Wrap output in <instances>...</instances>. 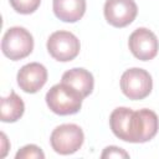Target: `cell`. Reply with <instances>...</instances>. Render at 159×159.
<instances>
[{
    "label": "cell",
    "instance_id": "cell-5",
    "mask_svg": "<svg viewBox=\"0 0 159 159\" xmlns=\"http://www.w3.org/2000/svg\"><path fill=\"white\" fill-rule=\"evenodd\" d=\"M153 88L152 76L148 71L138 67L129 68L120 77V89L125 97L133 101L144 99Z\"/></svg>",
    "mask_w": 159,
    "mask_h": 159
},
{
    "label": "cell",
    "instance_id": "cell-2",
    "mask_svg": "<svg viewBox=\"0 0 159 159\" xmlns=\"http://www.w3.org/2000/svg\"><path fill=\"white\" fill-rule=\"evenodd\" d=\"M82 101L83 96L63 82L52 86L46 93L47 107L58 116L77 113L82 107Z\"/></svg>",
    "mask_w": 159,
    "mask_h": 159
},
{
    "label": "cell",
    "instance_id": "cell-11",
    "mask_svg": "<svg viewBox=\"0 0 159 159\" xmlns=\"http://www.w3.org/2000/svg\"><path fill=\"white\" fill-rule=\"evenodd\" d=\"M61 82L78 91L83 96V98L92 93L94 86V80L92 73L84 68H78V67L66 71L62 75Z\"/></svg>",
    "mask_w": 159,
    "mask_h": 159
},
{
    "label": "cell",
    "instance_id": "cell-10",
    "mask_svg": "<svg viewBox=\"0 0 159 159\" xmlns=\"http://www.w3.org/2000/svg\"><path fill=\"white\" fill-rule=\"evenodd\" d=\"M53 14L63 22H76L86 12V0H53Z\"/></svg>",
    "mask_w": 159,
    "mask_h": 159
},
{
    "label": "cell",
    "instance_id": "cell-16",
    "mask_svg": "<svg viewBox=\"0 0 159 159\" xmlns=\"http://www.w3.org/2000/svg\"><path fill=\"white\" fill-rule=\"evenodd\" d=\"M7 149H9V143H7L6 135H5V133H1V153H0L1 158H4L6 155Z\"/></svg>",
    "mask_w": 159,
    "mask_h": 159
},
{
    "label": "cell",
    "instance_id": "cell-8",
    "mask_svg": "<svg viewBox=\"0 0 159 159\" xmlns=\"http://www.w3.org/2000/svg\"><path fill=\"white\" fill-rule=\"evenodd\" d=\"M103 12L109 25L114 27H125L134 21L138 7L134 0H107Z\"/></svg>",
    "mask_w": 159,
    "mask_h": 159
},
{
    "label": "cell",
    "instance_id": "cell-6",
    "mask_svg": "<svg viewBox=\"0 0 159 159\" xmlns=\"http://www.w3.org/2000/svg\"><path fill=\"white\" fill-rule=\"evenodd\" d=\"M48 53L60 62H68L80 53V40L70 31H56L50 35L47 40Z\"/></svg>",
    "mask_w": 159,
    "mask_h": 159
},
{
    "label": "cell",
    "instance_id": "cell-13",
    "mask_svg": "<svg viewBox=\"0 0 159 159\" xmlns=\"http://www.w3.org/2000/svg\"><path fill=\"white\" fill-rule=\"evenodd\" d=\"M9 1L16 12L24 15L35 12L41 4V0H9Z\"/></svg>",
    "mask_w": 159,
    "mask_h": 159
},
{
    "label": "cell",
    "instance_id": "cell-1",
    "mask_svg": "<svg viewBox=\"0 0 159 159\" xmlns=\"http://www.w3.org/2000/svg\"><path fill=\"white\" fill-rule=\"evenodd\" d=\"M113 134L128 143H145L153 139L159 129L158 116L147 108L133 111L127 107L116 108L109 116Z\"/></svg>",
    "mask_w": 159,
    "mask_h": 159
},
{
    "label": "cell",
    "instance_id": "cell-7",
    "mask_svg": "<svg viewBox=\"0 0 159 159\" xmlns=\"http://www.w3.org/2000/svg\"><path fill=\"white\" fill-rule=\"evenodd\" d=\"M128 46L134 57L140 61H149L157 56L159 41L153 31L145 27H139L130 34Z\"/></svg>",
    "mask_w": 159,
    "mask_h": 159
},
{
    "label": "cell",
    "instance_id": "cell-12",
    "mask_svg": "<svg viewBox=\"0 0 159 159\" xmlns=\"http://www.w3.org/2000/svg\"><path fill=\"white\" fill-rule=\"evenodd\" d=\"M1 120L5 123H14L20 119L25 112V104L20 96L14 91L7 97L1 98Z\"/></svg>",
    "mask_w": 159,
    "mask_h": 159
},
{
    "label": "cell",
    "instance_id": "cell-14",
    "mask_svg": "<svg viewBox=\"0 0 159 159\" xmlns=\"http://www.w3.org/2000/svg\"><path fill=\"white\" fill-rule=\"evenodd\" d=\"M16 159H43L45 154L41 150V148H39L35 144H27L25 147H22L15 155Z\"/></svg>",
    "mask_w": 159,
    "mask_h": 159
},
{
    "label": "cell",
    "instance_id": "cell-3",
    "mask_svg": "<svg viewBox=\"0 0 159 159\" xmlns=\"http://www.w3.org/2000/svg\"><path fill=\"white\" fill-rule=\"evenodd\" d=\"M1 50L2 53L12 61L22 60L27 57L34 50L32 35L24 27H10L2 37Z\"/></svg>",
    "mask_w": 159,
    "mask_h": 159
},
{
    "label": "cell",
    "instance_id": "cell-9",
    "mask_svg": "<svg viewBox=\"0 0 159 159\" xmlns=\"http://www.w3.org/2000/svg\"><path fill=\"white\" fill-rule=\"evenodd\" d=\"M17 84L26 93L39 92L47 81V70L39 62H31L22 66L17 72Z\"/></svg>",
    "mask_w": 159,
    "mask_h": 159
},
{
    "label": "cell",
    "instance_id": "cell-4",
    "mask_svg": "<svg viewBox=\"0 0 159 159\" xmlns=\"http://www.w3.org/2000/svg\"><path fill=\"white\" fill-rule=\"evenodd\" d=\"M84 134L80 125L77 124H61L56 127L50 137V143L52 149L62 155H68L76 153L83 144Z\"/></svg>",
    "mask_w": 159,
    "mask_h": 159
},
{
    "label": "cell",
    "instance_id": "cell-15",
    "mask_svg": "<svg viewBox=\"0 0 159 159\" xmlns=\"http://www.w3.org/2000/svg\"><path fill=\"white\" fill-rule=\"evenodd\" d=\"M101 158H129V154L123 150L122 148H118V147H114V145H111V147H107L104 148L103 153L101 154Z\"/></svg>",
    "mask_w": 159,
    "mask_h": 159
}]
</instances>
